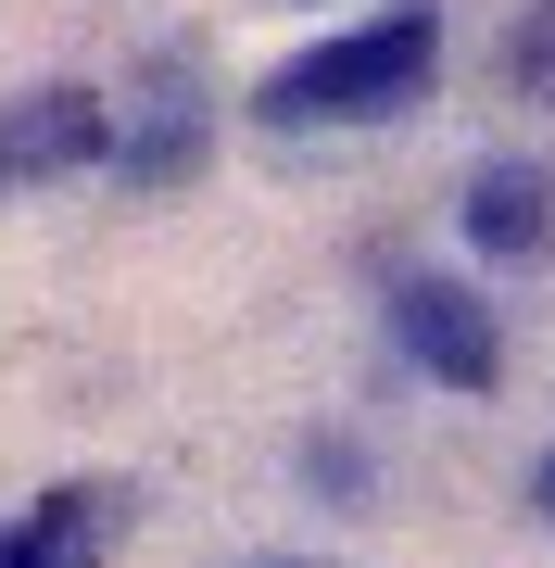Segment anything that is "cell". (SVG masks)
Wrapping results in <instances>:
<instances>
[{"mask_svg": "<svg viewBox=\"0 0 555 568\" xmlns=\"http://www.w3.org/2000/svg\"><path fill=\"white\" fill-rule=\"evenodd\" d=\"M467 241L493 265H555V164H480L467 178Z\"/></svg>", "mask_w": 555, "mask_h": 568, "instance_id": "5b68a950", "label": "cell"}, {"mask_svg": "<svg viewBox=\"0 0 555 568\" xmlns=\"http://www.w3.org/2000/svg\"><path fill=\"white\" fill-rule=\"evenodd\" d=\"M266 568H329V556H266Z\"/></svg>", "mask_w": 555, "mask_h": 568, "instance_id": "ba28073f", "label": "cell"}, {"mask_svg": "<svg viewBox=\"0 0 555 568\" xmlns=\"http://www.w3.org/2000/svg\"><path fill=\"white\" fill-rule=\"evenodd\" d=\"M0 140H13V178H76V164H114V102L102 89H25L0 114Z\"/></svg>", "mask_w": 555, "mask_h": 568, "instance_id": "3957f363", "label": "cell"}, {"mask_svg": "<svg viewBox=\"0 0 555 568\" xmlns=\"http://www.w3.org/2000/svg\"><path fill=\"white\" fill-rule=\"evenodd\" d=\"M0 178H13V140H0Z\"/></svg>", "mask_w": 555, "mask_h": 568, "instance_id": "9c48e42d", "label": "cell"}, {"mask_svg": "<svg viewBox=\"0 0 555 568\" xmlns=\"http://www.w3.org/2000/svg\"><path fill=\"white\" fill-rule=\"evenodd\" d=\"M531 506H543V518H555V455H543V480H531Z\"/></svg>", "mask_w": 555, "mask_h": 568, "instance_id": "52a82bcc", "label": "cell"}, {"mask_svg": "<svg viewBox=\"0 0 555 568\" xmlns=\"http://www.w3.org/2000/svg\"><path fill=\"white\" fill-rule=\"evenodd\" d=\"M391 342L442 392H493L505 379V328H493V304L467 278H391Z\"/></svg>", "mask_w": 555, "mask_h": 568, "instance_id": "7a4b0ae2", "label": "cell"}, {"mask_svg": "<svg viewBox=\"0 0 555 568\" xmlns=\"http://www.w3.org/2000/svg\"><path fill=\"white\" fill-rule=\"evenodd\" d=\"M114 518H126L114 480H63V493H39V506L0 530V568H102L114 556Z\"/></svg>", "mask_w": 555, "mask_h": 568, "instance_id": "277c9868", "label": "cell"}, {"mask_svg": "<svg viewBox=\"0 0 555 568\" xmlns=\"http://www.w3.org/2000/svg\"><path fill=\"white\" fill-rule=\"evenodd\" d=\"M505 89H517V102H543V114H555V0H531V13L505 26Z\"/></svg>", "mask_w": 555, "mask_h": 568, "instance_id": "8992f818", "label": "cell"}, {"mask_svg": "<svg viewBox=\"0 0 555 568\" xmlns=\"http://www.w3.org/2000/svg\"><path fill=\"white\" fill-rule=\"evenodd\" d=\"M430 77H442V13H379V26H353V39L290 51L278 77L253 89V114L266 126H379V114L430 102Z\"/></svg>", "mask_w": 555, "mask_h": 568, "instance_id": "6da1fadb", "label": "cell"}]
</instances>
